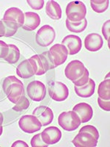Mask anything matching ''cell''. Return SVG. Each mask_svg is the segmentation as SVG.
<instances>
[{
    "label": "cell",
    "instance_id": "cell-29",
    "mask_svg": "<svg viewBox=\"0 0 110 147\" xmlns=\"http://www.w3.org/2000/svg\"><path fill=\"white\" fill-rule=\"evenodd\" d=\"M89 75H90V73H89L88 69H85V72H84L83 75L80 77L79 79L76 80L75 81H73V84L76 85V86H78V87H80V86H83L85 84H87L89 80Z\"/></svg>",
    "mask_w": 110,
    "mask_h": 147
},
{
    "label": "cell",
    "instance_id": "cell-31",
    "mask_svg": "<svg viewBox=\"0 0 110 147\" xmlns=\"http://www.w3.org/2000/svg\"><path fill=\"white\" fill-rule=\"evenodd\" d=\"M79 131H85V132H89V133L92 134V135L95 138L99 140V131H98V129H97L94 126H92V125L84 126V127H82V128L80 129V130Z\"/></svg>",
    "mask_w": 110,
    "mask_h": 147
},
{
    "label": "cell",
    "instance_id": "cell-27",
    "mask_svg": "<svg viewBox=\"0 0 110 147\" xmlns=\"http://www.w3.org/2000/svg\"><path fill=\"white\" fill-rule=\"evenodd\" d=\"M2 22H3L5 27V37H10L14 35L15 34V32H17L18 29L19 28L18 24H16L15 23H13V22L4 20H2Z\"/></svg>",
    "mask_w": 110,
    "mask_h": 147
},
{
    "label": "cell",
    "instance_id": "cell-6",
    "mask_svg": "<svg viewBox=\"0 0 110 147\" xmlns=\"http://www.w3.org/2000/svg\"><path fill=\"white\" fill-rule=\"evenodd\" d=\"M18 126L26 133H34L40 130L42 124L35 115H26L22 116L18 121Z\"/></svg>",
    "mask_w": 110,
    "mask_h": 147
},
{
    "label": "cell",
    "instance_id": "cell-13",
    "mask_svg": "<svg viewBox=\"0 0 110 147\" xmlns=\"http://www.w3.org/2000/svg\"><path fill=\"white\" fill-rule=\"evenodd\" d=\"M32 115L38 118L42 126L48 125L52 122L54 119L53 111L50 107L46 106H39L34 110Z\"/></svg>",
    "mask_w": 110,
    "mask_h": 147
},
{
    "label": "cell",
    "instance_id": "cell-11",
    "mask_svg": "<svg viewBox=\"0 0 110 147\" xmlns=\"http://www.w3.org/2000/svg\"><path fill=\"white\" fill-rule=\"evenodd\" d=\"M41 138L47 145L56 144L62 138V132L56 127H48L41 132Z\"/></svg>",
    "mask_w": 110,
    "mask_h": 147
},
{
    "label": "cell",
    "instance_id": "cell-1",
    "mask_svg": "<svg viewBox=\"0 0 110 147\" xmlns=\"http://www.w3.org/2000/svg\"><path fill=\"white\" fill-rule=\"evenodd\" d=\"M3 90L12 103H17L22 96L25 95L23 82L15 76H9L3 82Z\"/></svg>",
    "mask_w": 110,
    "mask_h": 147
},
{
    "label": "cell",
    "instance_id": "cell-22",
    "mask_svg": "<svg viewBox=\"0 0 110 147\" xmlns=\"http://www.w3.org/2000/svg\"><path fill=\"white\" fill-rule=\"evenodd\" d=\"M9 49L7 55L5 57V60L10 64H14L20 58V51L16 46L13 44H9Z\"/></svg>",
    "mask_w": 110,
    "mask_h": 147
},
{
    "label": "cell",
    "instance_id": "cell-5",
    "mask_svg": "<svg viewBox=\"0 0 110 147\" xmlns=\"http://www.w3.org/2000/svg\"><path fill=\"white\" fill-rule=\"evenodd\" d=\"M55 37L56 33L53 27L50 25H44L37 32L35 40L40 47H48L53 43Z\"/></svg>",
    "mask_w": 110,
    "mask_h": 147
},
{
    "label": "cell",
    "instance_id": "cell-7",
    "mask_svg": "<svg viewBox=\"0 0 110 147\" xmlns=\"http://www.w3.org/2000/svg\"><path fill=\"white\" fill-rule=\"evenodd\" d=\"M27 94L32 100L40 102L44 100L46 95V88L43 82L35 80L27 85Z\"/></svg>",
    "mask_w": 110,
    "mask_h": 147
},
{
    "label": "cell",
    "instance_id": "cell-26",
    "mask_svg": "<svg viewBox=\"0 0 110 147\" xmlns=\"http://www.w3.org/2000/svg\"><path fill=\"white\" fill-rule=\"evenodd\" d=\"M39 57H40V60H41L42 63L44 65L46 72L51 70V69H54V63L52 56H51L50 53H49V51H47V52L40 54V55H39Z\"/></svg>",
    "mask_w": 110,
    "mask_h": 147
},
{
    "label": "cell",
    "instance_id": "cell-37",
    "mask_svg": "<svg viewBox=\"0 0 110 147\" xmlns=\"http://www.w3.org/2000/svg\"><path fill=\"white\" fill-rule=\"evenodd\" d=\"M5 35V27L2 21H0V37H3Z\"/></svg>",
    "mask_w": 110,
    "mask_h": 147
},
{
    "label": "cell",
    "instance_id": "cell-23",
    "mask_svg": "<svg viewBox=\"0 0 110 147\" xmlns=\"http://www.w3.org/2000/svg\"><path fill=\"white\" fill-rule=\"evenodd\" d=\"M99 98L104 100L110 99V80L107 79L101 82L98 88Z\"/></svg>",
    "mask_w": 110,
    "mask_h": 147
},
{
    "label": "cell",
    "instance_id": "cell-9",
    "mask_svg": "<svg viewBox=\"0 0 110 147\" xmlns=\"http://www.w3.org/2000/svg\"><path fill=\"white\" fill-rule=\"evenodd\" d=\"M72 143L76 147H95L98 144V139L89 132L79 131Z\"/></svg>",
    "mask_w": 110,
    "mask_h": 147
},
{
    "label": "cell",
    "instance_id": "cell-21",
    "mask_svg": "<svg viewBox=\"0 0 110 147\" xmlns=\"http://www.w3.org/2000/svg\"><path fill=\"white\" fill-rule=\"evenodd\" d=\"M65 24H66L67 29L72 32H76V33H79V32H83L84 30L86 29L87 26V21L86 18H84L83 20L79 22H71L66 19L65 20Z\"/></svg>",
    "mask_w": 110,
    "mask_h": 147
},
{
    "label": "cell",
    "instance_id": "cell-39",
    "mask_svg": "<svg viewBox=\"0 0 110 147\" xmlns=\"http://www.w3.org/2000/svg\"><path fill=\"white\" fill-rule=\"evenodd\" d=\"M2 131H3V128H2V126H0V136L2 134Z\"/></svg>",
    "mask_w": 110,
    "mask_h": 147
},
{
    "label": "cell",
    "instance_id": "cell-28",
    "mask_svg": "<svg viewBox=\"0 0 110 147\" xmlns=\"http://www.w3.org/2000/svg\"><path fill=\"white\" fill-rule=\"evenodd\" d=\"M30 101L25 96H23L19 100L15 103V105L13 107V110L15 111H21V110H26L30 107Z\"/></svg>",
    "mask_w": 110,
    "mask_h": 147
},
{
    "label": "cell",
    "instance_id": "cell-12",
    "mask_svg": "<svg viewBox=\"0 0 110 147\" xmlns=\"http://www.w3.org/2000/svg\"><path fill=\"white\" fill-rule=\"evenodd\" d=\"M62 44L66 47L68 55H74L79 52L82 49V40L75 35H68L62 40Z\"/></svg>",
    "mask_w": 110,
    "mask_h": 147
},
{
    "label": "cell",
    "instance_id": "cell-38",
    "mask_svg": "<svg viewBox=\"0 0 110 147\" xmlns=\"http://www.w3.org/2000/svg\"><path fill=\"white\" fill-rule=\"evenodd\" d=\"M3 120H4L3 115L2 114V113H0V126L2 125V123H3Z\"/></svg>",
    "mask_w": 110,
    "mask_h": 147
},
{
    "label": "cell",
    "instance_id": "cell-15",
    "mask_svg": "<svg viewBox=\"0 0 110 147\" xmlns=\"http://www.w3.org/2000/svg\"><path fill=\"white\" fill-rule=\"evenodd\" d=\"M73 110L76 113L82 123L88 122L89 121L91 120L93 115V110L92 107L89 104L85 102L77 104L76 105L73 107Z\"/></svg>",
    "mask_w": 110,
    "mask_h": 147
},
{
    "label": "cell",
    "instance_id": "cell-20",
    "mask_svg": "<svg viewBox=\"0 0 110 147\" xmlns=\"http://www.w3.org/2000/svg\"><path fill=\"white\" fill-rule=\"evenodd\" d=\"M46 13L48 17L54 20H60L62 18V9L57 2L50 0L46 4Z\"/></svg>",
    "mask_w": 110,
    "mask_h": 147
},
{
    "label": "cell",
    "instance_id": "cell-3",
    "mask_svg": "<svg viewBox=\"0 0 110 147\" xmlns=\"http://www.w3.org/2000/svg\"><path fill=\"white\" fill-rule=\"evenodd\" d=\"M81 121L76 113L72 111L63 112L59 115L58 124L64 130L74 131L81 124Z\"/></svg>",
    "mask_w": 110,
    "mask_h": 147
},
{
    "label": "cell",
    "instance_id": "cell-18",
    "mask_svg": "<svg viewBox=\"0 0 110 147\" xmlns=\"http://www.w3.org/2000/svg\"><path fill=\"white\" fill-rule=\"evenodd\" d=\"M16 73L22 79H28L35 75V71L29 59L22 61L16 68Z\"/></svg>",
    "mask_w": 110,
    "mask_h": 147
},
{
    "label": "cell",
    "instance_id": "cell-14",
    "mask_svg": "<svg viewBox=\"0 0 110 147\" xmlns=\"http://www.w3.org/2000/svg\"><path fill=\"white\" fill-rule=\"evenodd\" d=\"M2 20L16 24L20 27L23 26L24 22V14L18 7H10L5 11Z\"/></svg>",
    "mask_w": 110,
    "mask_h": 147
},
{
    "label": "cell",
    "instance_id": "cell-10",
    "mask_svg": "<svg viewBox=\"0 0 110 147\" xmlns=\"http://www.w3.org/2000/svg\"><path fill=\"white\" fill-rule=\"evenodd\" d=\"M49 53L52 56L55 68L63 64L66 61L68 55V52L66 47L62 44H54L53 47H51L49 49Z\"/></svg>",
    "mask_w": 110,
    "mask_h": 147
},
{
    "label": "cell",
    "instance_id": "cell-35",
    "mask_svg": "<svg viewBox=\"0 0 110 147\" xmlns=\"http://www.w3.org/2000/svg\"><path fill=\"white\" fill-rule=\"evenodd\" d=\"M109 24H110V20L107 21L105 23L103 24V27H102V33H103V36L107 40H108V41L109 42Z\"/></svg>",
    "mask_w": 110,
    "mask_h": 147
},
{
    "label": "cell",
    "instance_id": "cell-16",
    "mask_svg": "<svg viewBox=\"0 0 110 147\" xmlns=\"http://www.w3.org/2000/svg\"><path fill=\"white\" fill-rule=\"evenodd\" d=\"M103 44V38L97 33H90L85 39V47L90 52L100 50Z\"/></svg>",
    "mask_w": 110,
    "mask_h": 147
},
{
    "label": "cell",
    "instance_id": "cell-19",
    "mask_svg": "<svg viewBox=\"0 0 110 147\" xmlns=\"http://www.w3.org/2000/svg\"><path fill=\"white\" fill-rule=\"evenodd\" d=\"M95 88V83L93 80L90 79L87 84L83 86H74L76 94L82 98H89L94 94Z\"/></svg>",
    "mask_w": 110,
    "mask_h": 147
},
{
    "label": "cell",
    "instance_id": "cell-17",
    "mask_svg": "<svg viewBox=\"0 0 110 147\" xmlns=\"http://www.w3.org/2000/svg\"><path fill=\"white\" fill-rule=\"evenodd\" d=\"M40 24V18L38 14L33 12H27L24 13V22L21 27L27 31H32L38 27Z\"/></svg>",
    "mask_w": 110,
    "mask_h": 147
},
{
    "label": "cell",
    "instance_id": "cell-24",
    "mask_svg": "<svg viewBox=\"0 0 110 147\" xmlns=\"http://www.w3.org/2000/svg\"><path fill=\"white\" fill-rule=\"evenodd\" d=\"M29 60H30V62L31 63L32 67H33L35 75H43L46 73L44 65L42 63L41 60L39 57V55H33L29 59Z\"/></svg>",
    "mask_w": 110,
    "mask_h": 147
},
{
    "label": "cell",
    "instance_id": "cell-32",
    "mask_svg": "<svg viewBox=\"0 0 110 147\" xmlns=\"http://www.w3.org/2000/svg\"><path fill=\"white\" fill-rule=\"evenodd\" d=\"M27 3L33 10H39L44 7V0H27Z\"/></svg>",
    "mask_w": 110,
    "mask_h": 147
},
{
    "label": "cell",
    "instance_id": "cell-2",
    "mask_svg": "<svg viewBox=\"0 0 110 147\" xmlns=\"http://www.w3.org/2000/svg\"><path fill=\"white\" fill-rule=\"evenodd\" d=\"M67 19L71 22H79L85 18L87 9L82 1H72L68 4L65 10Z\"/></svg>",
    "mask_w": 110,
    "mask_h": 147
},
{
    "label": "cell",
    "instance_id": "cell-25",
    "mask_svg": "<svg viewBox=\"0 0 110 147\" xmlns=\"http://www.w3.org/2000/svg\"><path fill=\"white\" fill-rule=\"evenodd\" d=\"M109 1V0H91L90 5L92 9L98 13H102L108 9Z\"/></svg>",
    "mask_w": 110,
    "mask_h": 147
},
{
    "label": "cell",
    "instance_id": "cell-4",
    "mask_svg": "<svg viewBox=\"0 0 110 147\" xmlns=\"http://www.w3.org/2000/svg\"><path fill=\"white\" fill-rule=\"evenodd\" d=\"M48 94L53 100L62 102L68 97L69 91L66 85L61 82H51L48 86Z\"/></svg>",
    "mask_w": 110,
    "mask_h": 147
},
{
    "label": "cell",
    "instance_id": "cell-34",
    "mask_svg": "<svg viewBox=\"0 0 110 147\" xmlns=\"http://www.w3.org/2000/svg\"><path fill=\"white\" fill-rule=\"evenodd\" d=\"M98 104L99 106L103 110L106 111H109L110 110V100H104L101 98H98Z\"/></svg>",
    "mask_w": 110,
    "mask_h": 147
},
{
    "label": "cell",
    "instance_id": "cell-30",
    "mask_svg": "<svg viewBox=\"0 0 110 147\" xmlns=\"http://www.w3.org/2000/svg\"><path fill=\"white\" fill-rule=\"evenodd\" d=\"M31 146L32 147H47L48 145L43 141L41 138V134H37L32 137L31 140Z\"/></svg>",
    "mask_w": 110,
    "mask_h": 147
},
{
    "label": "cell",
    "instance_id": "cell-33",
    "mask_svg": "<svg viewBox=\"0 0 110 147\" xmlns=\"http://www.w3.org/2000/svg\"><path fill=\"white\" fill-rule=\"evenodd\" d=\"M8 44L5 42L0 40V58H5L8 52Z\"/></svg>",
    "mask_w": 110,
    "mask_h": 147
},
{
    "label": "cell",
    "instance_id": "cell-36",
    "mask_svg": "<svg viewBox=\"0 0 110 147\" xmlns=\"http://www.w3.org/2000/svg\"><path fill=\"white\" fill-rule=\"evenodd\" d=\"M15 146H25L28 147V145L27 144V143L23 142L22 140H17L15 143H13V144L12 145V147H15Z\"/></svg>",
    "mask_w": 110,
    "mask_h": 147
},
{
    "label": "cell",
    "instance_id": "cell-8",
    "mask_svg": "<svg viewBox=\"0 0 110 147\" xmlns=\"http://www.w3.org/2000/svg\"><path fill=\"white\" fill-rule=\"evenodd\" d=\"M85 65L80 60H74L69 63L65 69V75L70 81H75L83 75L85 71Z\"/></svg>",
    "mask_w": 110,
    "mask_h": 147
}]
</instances>
